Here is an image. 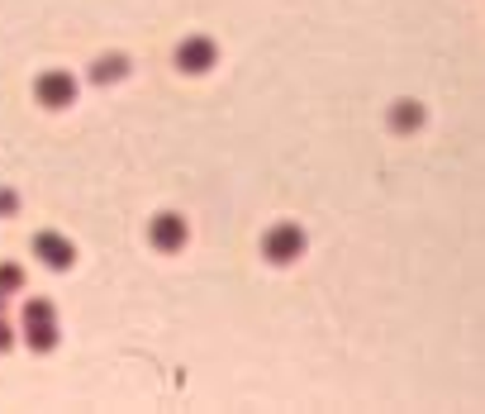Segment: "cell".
Returning <instances> with one entry per match:
<instances>
[{"mask_svg":"<svg viewBox=\"0 0 485 414\" xmlns=\"http://www.w3.org/2000/svg\"><path fill=\"white\" fill-rule=\"evenodd\" d=\"M20 343H24L29 353H53L57 343H62V329H57V305L48 296H29L20 305Z\"/></svg>","mask_w":485,"mask_h":414,"instance_id":"1","label":"cell"},{"mask_svg":"<svg viewBox=\"0 0 485 414\" xmlns=\"http://www.w3.org/2000/svg\"><path fill=\"white\" fill-rule=\"evenodd\" d=\"M305 248H309V233L295 220H276L262 233V257H267L271 267H295L300 257H305Z\"/></svg>","mask_w":485,"mask_h":414,"instance_id":"2","label":"cell"},{"mask_svg":"<svg viewBox=\"0 0 485 414\" xmlns=\"http://www.w3.org/2000/svg\"><path fill=\"white\" fill-rule=\"evenodd\" d=\"M77 95H81V82L67 67H48V72L33 77V100H38L43 110H72Z\"/></svg>","mask_w":485,"mask_h":414,"instance_id":"3","label":"cell"},{"mask_svg":"<svg viewBox=\"0 0 485 414\" xmlns=\"http://www.w3.org/2000/svg\"><path fill=\"white\" fill-rule=\"evenodd\" d=\"M215 62H219V43L210 33H186V38L171 48V67H176L181 77H205Z\"/></svg>","mask_w":485,"mask_h":414,"instance_id":"4","label":"cell"},{"mask_svg":"<svg viewBox=\"0 0 485 414\" xmlns=\"http://www.w3.org/2000/svg\"><path fill=\"white\" fill-rule=\"evenodd\" d=\"M29 252H33L38 267H48V272H72V267H77V243H72L67 233H57V229H38L33 243H29Z\"/></svg>","mask_w":485,"mask_h":414,"instance_id":"5","label":"cell"},{"mask_svg":"<svg viewBox=\"0 0 485 414\" xmlns=\"http://www.w3.org/2000/svg\"><path fill=\"white\" fill-rule=\"evenodd\" d=\"M148 243L157 252H181L190 243V224L181 210H157L153 220H148Z\"/></svg>","mask_w":485,"mask_h":414,"instance_id":"6","label":"cell"},{"mask_svg":"<svg viewBox=\"0 0 485 414\" xmlns=\"http://www.w3.org/2000/svg\"><path fill=\"white\" fill-rule=\"evenodd\" d=\"M129 72H134V57H129V53H100V57H91L86 82H91V86H119Z\"/></svg>","mask_w":485,"mask_h":414,"instance_id":"7","label":"cell"},{"mask_svg":"<svg viewBox=\"0 0 485 414\" xmlns=\"http://www.w3.org/2000/svg\"><path fill=\"white\" fill-rule=\"evenodd\" d=\"M385 124L395 129V134H419L424 124H429V110H424V100H395L390 110H385Z\"/></svg>","mask_w":485,"mask_h":414,"instance_id":"8","label":"cell"},{"mask_svg":"<svg viewBox=\"0 0 485 414\" xmlns=\"http://www.w3.org/2000/svg\"><path fill=\"white\" fill-rule=\"evenodd\" d=\"M24 286H29V272L20 267V262H10V257H5V262H0V291H5V296L15 300V296H20Z\"/></svg>","mask_w":485,"mask_h":414,"instance_id":"9","label":"cell"},{"mask_svg":"<svg viewBox=\"0 0 485 414\" xmlns=\"http://www.w3.org/2000/svg\"><path fill=\"white\" fill-rule=\"evenodd\" d=\"M15 215H20V191L0 186V220H15Z\"/></svg>","mask_w":485,"mask_h":414,"instance_id":"10","label":"cell"},{"mask_svg":"<svg viewBox=\"0 0 485 414\" xmlns=\"http://www.w3.org/2000/svg\"><path fill=\"white\" fill-rule=\"evenodd\" d=\"M15 338H20V329H15V324L0 314V353H10V348H15Z\"/></svg>","mask_w":485,"mask_h":414,"instance_id":"11","label":"cell"},{"mask_svg":"<svg viewBox=\"0 0 485 414\" xmlns=\"http://www.w3.org/2000/svg\"><path fill=\"white\" fill-rule=\"evenodd\" d=\"M5 309H10V296H5V291H0V314H5Z\"/></svg>","mask_w":485,"mask_h":414,"instance_id":"12","label":"cell"}]
</instances>
